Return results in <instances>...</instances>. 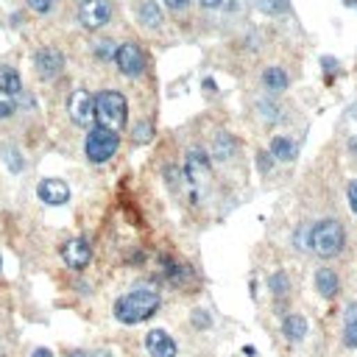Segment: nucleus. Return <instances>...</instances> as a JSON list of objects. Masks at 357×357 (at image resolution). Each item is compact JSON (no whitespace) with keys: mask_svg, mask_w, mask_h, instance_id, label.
<instances>
[{"mask_svg":"<svg viewBox=\"0 0 357 357\" xmlns=\"http://www.w3.org/2000/svg\"><path fill=\"white\" fill-rule=\"evenodd\" d=\"M37 193H40V199H42L45 204H51V207H62V204L70 201V188L62 182V178H42L40 188H37Z\"/></svg>","mask_w":357,"mask_h":357,"instance_id":"nucleus-8","label":"nucleus"},{"mask_svg":"<svg viewBox=\"0 0 357 357\" xmlns=\"http://www.w3.org/2000/svg\"><path fill=\"white\" fill-rule=\"evenodd\" d=\"M115 51H117V48H115V42H109V40H103V42L95 45V56H98V59H112Z\"/></svg>","mask_w":357,"mask_h":357,"instance_id":"nucleus-23","label":"nucleus"},{"mask_svg":"<svg viewBox=\"0 0 357 357\" xmlns=\"http://www.w3.org/2000/svg\"><path fill=\"white\" fill-rule=\"evenodd\" d=\"M0 268H3V260H0Z\"/></svg>","mask_w":357,"mask_h":357,"instance_id":"nucleus-38","label":"nucleus"},{"mask_svg":"<svg viewBox=\"0 0 357 357\" xmlns=\"http://www.w3.org/2000/svg\"><path fill=\"white\" fill-rule=\"evenodd\" d=\"M34 62H37V73H40L45 81L56 78V76L62 73V67H65V56H62L56 48H42V51L34 56Z\"/></svg>","mask_w":357,"mask_h":357,"instance_id":"nucleus-9","label":"nucleus"},{"mask_svg":"<svg viewBox=\"0 0 357 357\" xmlns=\"http://www.w3.org/2000/svg\"><path fill=\"white\" fill-rule=\"evenodd\" d=\"M343 243H346V235H343V226L338 221H318L315 226H310V249L329 260V257H338L343 251Z\"/></svg>","mask_w":357,"mask_h":357,"instance_id":"nucleus-2","label":"nucleus"},{"mask_svg":"<svg viewBox=\"0 0 357 357\" xmlns=\"http://www.w3.org/2000/svg\"><path fill=\"white\" fill-rule=\"evenodd\" d=\"M15 109H17V95H12V92H6V90H0V117L15 115Z\"/></svg>","mask_w":357,"mask_h":357,"instance_id":"nucleus-20","label":"nucleus"},{"mask_svg":"<svg viewBox=\"0 0 357 357\" xmlns=\"http://www.w3.org/2000/svg\"><path fill=\"white\" fill-rule=\"evenodd\" d=\"M263 84H265L271 92H282V90H288V73H285L282 67H268V70L263 73Z\"/></svg>","mask_w":357,"mask_h":357,"instance_id":"nucleus-14","label":"nucleus"},{"mask_svg":"<svg viewBox=\"0 0 357 357\" xmlns=\"http://www.w3.org/2000/svg\"><path fill=\"white\" fill-rule=\"evenodd\" d=\"M257 109H260V115H263V120H276L279 115H276V106L274 103H257Z\"/></svg>","mask_w":357,"mask_h":357,"instance_id":"nucleus-26","label":"nucleus"},{"mask_svg":"<svg viewBox=\"0 0 357 357\" xmlns=\"http://www.w3.org/2000/svg\"><path fill=\"white\" fill-rule=\"evenodd\" d=\"M126 117H128V103L120 92L115 90H106L95 98V120L101 128H109V131H120L126 126Z\"/></svg>","mask_w":357,"mask_h":357,"instance_id":"nucleus-3","label":"nucleus"},{"mask_svg":"<svg viewBox=\"0 0 357 357\" xmlns=\"http://www.w3.org/2000/svg\"><path fill=\"white\" fill-rule=\"evenodd\" d=\"M28 6H31L34 12H51L53 0H28Z\"/></svg>","mask_w":357,"mask_h":357,"instance_id":"nucleus-28","label":"nucleus"},{"mask_svg":"<svg viewBox=\"0 0 357 357\" xmlns=\"http://www.w3.org/2000/svg\"><path fill=\"white\" fill-rule=\"evenodd\" d=\"M268 288L276 293V296H285L288 290H290V285H288V279H285V274H274L271 279H268Z\"/></svg>","mask_w":357,"mask_h":357,"instance_id":"nucleus-22","label":"nucleus"},{"mask_svg":"<svg viewBox=\"0 0 357 357\" xmlns=\"http://www.w3.org/2000/svg\"><path fill=\"white\" fill-rule=\"evenodd\" d=\"M62 257H65V263L70 265V268H84L90 260H92V249H90V243L84 240V238H76V240H67L65 246H62Z\"/></svg>","mask_w":357,"mask_h":357,"instance_id":"nucleus-10","label":"nucleus"},{"mask_svg":"<svg viewBox=\"0 0 357 357\" xmlns=\"http://www.w3.org/2000/svg\"><path fill=\"white\" fill-rule=\"evenodd\" d=\"M346 321H357V304H351V307L346 310Z\"/></svg>","mask_w":357,"mask_h":357,"instance_id":"nucleus-32","label":"nucleus"},{"mask_svg":"<svg viewBox=\"0 0 357 357\" xmlns=\"http://www.w3.org/2000/svg\"><path fill=\"white\" fill-rule=\"evenodd\" d=\"M315 288L321 290V296H326V299H332V296L338 293V288H340V282H338V276H335V271H329V268H321V271L315 274Z\"/></svg>","mask_w":357,"mask_h":357,"instance_id":"nucleus-13","label":"nucleus"},{"mask_svg":"<svg viewBox=\"0 0 357 357\" xmlns=\"http://www.w3.org/2000/svg\"><path fill=\"white\" fill-rule=\"evenodd\" d=\"M232 153H235V140H232L226 131H221L218 140H215V156L226 159V156H232Z\"/></svg>","mask_w":357,"mask_h":357,"instance_id":"nucleus-19","label":"nucleus"},{"mask_svg":"<svg viewBox=\"0 0 357 357\" xmlns=\"http://www.w3.org/2000/svg\"><path fill=\"white\" fill-rule=\"evenodd\" d=\"M117 145H120L117 131H109V128H101V126H98V128H92V131L87 134L84 151H87V156H90L92 162H106V159L115 156Z\"/></svg>","mask_w":357,"mask_h":357,"instance_id":"nucleus-4","label":"nucleus"},{"mask_svg":"<svg viewBox=\"0 0 357 357\" xmlns=\"http://www.w3.org/2000/svg\"><path fill=\"white\" fill-rule=\"evenodd\" d=\"M148 137H151V126H148V123H140L137 131H134V140H137V142H145Z\"/></svg>","mask_w":357,"mask_h":357,"instance_id":"nucleus-30","label":"nucleus"},{"mask_svg":"<svg viewBox=\"0 0 357 357\" xmlns=\"http://www.w3.org/2000/svg\"><path fill=\"white\" fill-rule=\"evenodd\" d=\"M31 357H53V354H51V351H48V349H37V351H34V354H31Z\"/></svg>","mask_w":357,"mask_h":357,"instance_id":"nucleus-34","label":"nucleus"},{"mask_svg":"<svg viewBox=\"0 0 357 357\" xmlns=\"http://www.w3.org/2000/svg\"><path fill=\"white\" fill-rule=\"evenodd\" d=\"M140 20L148 28H159L162 26V9L153 3V0H145V3L140 6Z\"/></svg>","mask_w":357,"mask_h":357,"instance_id":"nucleus-16","label":"nucleus"},{"mask_svg":"<svg viewBox=\"0 0 357 357\" xmlns=\"http://www.w3.org/2000/svg\"><path fill=\"white\" fill-rule=\"evenodd\" d=\"M115 62H117V67H120L123 76H140L142 67H145V56H142V51H140L134 42L120 45V48L115 51Z\"/></svg>","mask_w":357,"mask_h":357,"instance_id":"nucleus-7","label":"nucleus"},{"mask_svg":"<svg viewBox=\"0 0 357 357\" xmlns=\"http://www.w3.org/2000/svg\"><path fill=\"white\" fill-rule=\"evenodd\" d=\"M349 151L357 156V137H351V140H349Z\"/></svg>","mask_w":357,"mask_h":357,"instance_id":"nucleus-35","label":"nucleus"},{"mask_svg":"<svg viewBox=\"0 0 357 357\" xmlns=\"http://www.w3.org/2000/svg\"><path fill=\"white\" fill-rule=\"evenodd\" d=\"M260 9L268 15H282L288 12V0H260Z\"/></svg>","mask_w":357,"mask_h":357,"instance_id":"nucleus-21","label":"nucleus"},{"mask_svg":"<svg viewBox=\"0 0 357 357\" xmlns=\"http://www.w3.org/2000/svg\"><path fill=\"white\" fill-rule=\"evenodd\" d=\"M165 6L173 9V12H185L190 6V0H165Z\"/></svg>","mask_w":357,"mask_h":357,"instance_id":"nucleus-31","label":"nucleus"},{"mask_svg":"<svg viewBox=\"0 0 357 357\" xmlns=\"http://www.w3.org/2000/svg\"><path fill=\"white\" fill-rule=\"evenodd\" d=\"M271 156L282 159V162H290L296 156V145L288 140V137H274L271 140Z\"/></svg>","mask_w":357,"mask_h":357,"instance_id":"nucleus-17","label":"nucleus"},{"mask_svg":"<svg viewBox=\"0 0 357 357\" xmlns=\"http://www.w3.org/2000/svg\"><path fill=\"white\" fill-rule=\"evenodd\" d=\"M78 20L87 31H98L101 26H106L112 20V6L106 0H84L78 9Z\"/></svg>","mask_w":357,"mask_h":357,"instance_id":"nucleus-5","label":"nucleus"},{"mask_svg":"<svg viewBox=\"0 0 357 357\" xmlns=\"http://www.w3.org/2000/svg\"><path fill=\"white\" fill-rule=\"evenodd\" d=\"M188 176L193 178V182H201V178L210 176V159H207V153H201V151H190L188 153Z\"/></svg>","mask_w":357,"mask_h":357,"instance_id":"nucleus-12","label":"nucleus"},{"mask_svg":"<svg viewBox=\"0 0 357 357\" xmlns=\"http://www.w3.org/2000/svg\"><path fill=\"white\" fill-rule=\"evenodd\" d=\"M193 326H204V329H207V326H213V318H210L204 310H196V313H193Z\"/></svg>","mask_w":357,"mask_h":357,"instance_id":"nucleus-27","label":"nucleus"},{"mask_svg":"<svg viewBox=\"0 0 357 357\" xmlns=\"http://www.w3.org/2000/svg\"><path fill=\"white\" fill-rule=\"evenodd\" d=\"M0 90H6L12 95H17L23 90V81H20V73L15 67H0Z\"/></svg>","mask_w":357,"mask_h":357,"instance_id":"nucleus-18","label":"nucleus"},{"mask_svg":"<svg viewBox=\"0 0 357 357\" xmlns=\"http://www.w3.org/2000/svg\"><path fill=\"white\" fill-rule=\"evenodd\" d=\"M343 340H346V346H349V349H357V321H346Z\"/></svg>","mask_w":357,"mask_h":357,"instance_id":"nucleus-24","label":"nucleus"},{"mask_svg":"<svg viewBox=\"0 0 357 357\" xmlns=\"http://www.w3.org/2000/svg\"><path fill=\"white\" fill-rule=\"evenodd\" d=\"M346 193H349V207H351V213L357 215V178L349 185V190H346Z\"/></svg>","mask_w":357,"mask_h":357,"instance_id":"nucleus-29","label":"nucleus"},{"mask_svg":"<svg viewBox=\"0 0 357 357\" xmlns=\"http://www.w3.org/2000/svg\"><path fill=\"white\" fill-rule=\"evenodd\" d=\"M282 329H285L288 340H304V335H307V321H304L301 315H288L285 324H282Z\"/></svg>","mask_w":357,"mask_h":357,"instance_id":"nucleus-15","label":"nucleus"},{"mask_svg":"<svg viewBox=\"0 0 357 357\" xmlns=\"http://www.w3.org/2000/svg\"><path fill=\"white\" fill-rule=\"evenodd\" d=\"M145 349L151 351V357H176V343L162 329H153L145 335Z\"/></svg>","mask_w":357,"mask_h":357,"instance_id":"nucleus-11","label":"nucleus"},{"mask_svg":"<svg viewBox=\"0 0 357 357\" xmlns=\"http://www.w3.org/2000/svg\"><path fill=\"white\" fill-rule=\"evenodd\" d=\"M6 165H9V170H15V173H20V170H23V159H20V153H17L15 148H9V151H6Z\"/></svg>","mask_w":357,"mask_h":357,"instance_id":"nucleus-25","label":"nucleus"},{"mask_svg":"<svg viewBox=\"0 0 357 357\" xmlns=\"http://www.w3.org/2000/svg\"><path fill=\"white\" fill-rule=\"evenodd\" d=\"M67 112H70L73 123H78V126H90V123L95 120V98H92L87 90H76V92L70 95Z\"/></svg>","mask_w":357,"mask_h":357,"instance_id":"nucleus-6","label":"nucleus"},{"mask_svg":"<svg viewBox=\"0 0 357 357\" xmlns=\"http://www.w3.org/2000/svg\"><path fill=\"white\" fill-rule=\"evenodd\" d=\"M224 3V0H201V6H207V9H218Z\"/></svg>","mask_w":357,"mask_h":357,"instance_id":"nucleus-33","label":"nucleus"},{"mask_svg":"<svg viewBox=\"0 0 357 357\" xmlns=\"http://www.w3.org/2000/svg\"><path fill=\"white\" fill-rule=\"evenodd\" d=\"M67 357H92V354H87V351H73V354H67Z\"/></svg>","mask_w":357,"mask_h":357,"instance_id":"nucleus-36","label":"nucleus"},{"mask_svg":"<svg viewBox=\"0 0 357 357\" xmlns=\"http://www.w3.org/2000/svg\"><path fill=\"white\" fill-rule=\"evenodd\" d=\"M156 310H159V293L148 290V288H137V290L120 296L115 304V315L123 324H140V321L151 318Z\"/></svg>","mask_w":357,"mask_h":357,"instance_id":"nucleus-1","label":"nucleus"},{"mask_svg":"<svg viewBox=\"0 0 357 357\" xmlns=\"http://www.w3.org/2000/svg\"><path fill=\"white\" fill-rule=\"evenodd\" d=\"M346 3H349V6H357V0H346Z\"/></svg>","mask_w":357,"mask_h":357,"instance_id":"nucleus-37","label":"nucleus"}]
</instances>
